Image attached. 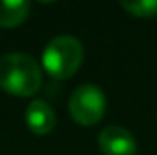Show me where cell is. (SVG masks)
I'll use <instances>...</instances> for the list:
<instances>
[{
    "instance_id": "7",
    "label": "cell",
    "mask_w": 157,
    "mask_h": 155,
    "mask_svg": "<svg viewBox=\"0 0 157 155\" xmlns=\"http://www.w3.org/2000/svg\"><path fill=\"white\" fill-rule=\"evenodd\" d=\"M122 9L133 17H155L157 15V0H122Z\"/></svg>"
},
{
    "instance_id": "1",
    "label": "cell",
    "mask_w": 157,
    "mask_h": 155,
    "mask_svg": "<svg viewBox=\"0 0 157 155\" xmlns=\"http://www.w3.org/2000/svg\"><path fill=\"white\" fill-rule=\"evenodd\" d=\"M42 86V70L39 62L24 53L0 57V88L17 97L35 95Z\"/></svg>"
},
{
    "instance_id": "3",
    "label": "cell",
    "mask_w": 157,
    "mask_h": 155,
    "mask_svg": "<svg viewBox=\"0 0 157 155\" xmlns=\"http://www.w3.org/2000/svg\"><path fill=\"white\" fill-rule=\"evenodd\" d=\"M70 115L82 126L97 124L106 110V97L95 84H82L70 97Z\"/></svg>"
},
{
    "instance_id": "6",
    "label": "cell",
    "mask_w": 157,
    "mask_h": 155,
    "mask_svg": "<svg viewBox=\"0 0 157 155\" xmlns=\"http://www.w3.org/2000/svg\"><path fill=\"white\" fill-rule=\"evenodd\" d=\"M29 2H2L0 0V28H15L29 15Z\"/></svg>"
},
{
    "instance_id": "5",
    "label": "cell",
    "mask_w": 157,
    "mask_h": 155,
    "mask_svg": "<svg viewBox=\"0 0 157 155\" xmlns=\"http://www.w3.org/2000/svg\"><path fill=\"white\" fill-rule=\"evenodd\" d=\"M55 113L44 100H33L26 108V124L35 135H46L55 128Z\"/></svg>"
},
{
    "instance_id": "2",
    "label": "cell",
    "mask_w": 157,
    "mask_h": 155,
    "mask_svg": "<svg viewBox=\"0 0 157 155\" xmlns=\"http://www.w3.org/2000/svg\"><path fill=\"white\" fill-rule=\"evenodd\" d=\"M84 47L80 40L70 35H60L51 40L42 51V66L53 78H70L82 64Z\"/></svg>"
},
{
    "instance_id": "4",
    "label": "cell",
    "mask_w": 157,
    "mask_h": 155,
    "mask_svg": "<svg viewBox=\"0 0 157 155\" xmlns=\"http://www.w3.org/2000/svg\"><path fill=\"white\" fill-rule=\"evenodd\" d=\"M99 150L104 155H135L137 142L128 130L121 126H106L99 133Z\"/></svg>"
}]
</instances>
